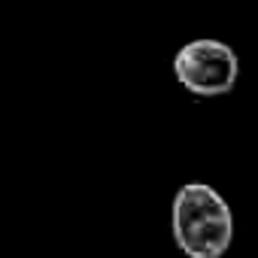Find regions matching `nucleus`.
I'll use <instances>...</instances> for the list:
<instances>
[{"label":"nucleus","instance_id":"nucleus-2","mask_svg":"<svg viewBox=\"0 0 258 258\" xmlns=\"http://www.w3.org/2000/svg\"><path fill=\"white\" fill-rule=\"evenodd\" d=\"M176 82L198 97H219L237 85L240 61L222 40H191L173 58Z\"/></svg>","mask_w":258,"mask_h":258},{"label":"nucleus","instance_id":"nucleus-1","mask_svg":"<svg viewBox=\"0 0 258 258\" xmlns=\"http://www.w3.org/2000/svg\"><path fill=\"white\" fill-rule=\"evenodd\" d=\"M176 246L188 258H222L234 240V213L207 182H185L170 210Z\"/></svg>","mask_w":258,"mask_h":258}]
</instances>
